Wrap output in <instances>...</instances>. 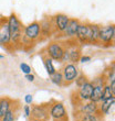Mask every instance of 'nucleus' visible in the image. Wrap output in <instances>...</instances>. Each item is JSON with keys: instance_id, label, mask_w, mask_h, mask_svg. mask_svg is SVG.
I'll return each mask as SVG.
<instances>
[{"instance_id": "1", "label": "nucleus", "mask_w": 115, "mask_h": 121, "mask_svg": "<svg viewBox=\"0 0 115 121\" xmlns=\"http://www.w3.org/2000/svg\"><path fill=\"white\" fill-rule=\"evenodd\" d=\"M7 21H8L10 34H11V42L18 44L22 40V26H21V23L18 20L16 14H11Z\"/></svg>"}, {"instance_id": "2", "label": "nucleus", "mask_w": 115, "mask_h": 121, "mask_svg": "<svg viewBox=\"0 0 115 121\" xmlns=\"http://www.w3.org/2000/svg\"><path fill=\"white\" fill-rule=\"evenodd\" d=\"M23 34H24V39H28L30 41H35L40 38L41 35V26H40V23L38 21H34V22L30 23L28 26L24 28V31H23Z\"/></svg>"}, {"instance_id": "3", "label": "nucleus", "mask_w": 115, "mask_h": 121, "mask_svg": "<svg viewBox=\"0 0 115 121\" xmlns=\"http://www.w3.org/2000/svg\"><path fill=\"white\" fill-rule=\"evenodd\" d=\"M62 75H63V79L67 83H72L77 79V77L79 76V70L77 67L74 64H67L65 65L62 70Z\"/></svg>"}, {"instance_id": "4", "label": "nucleus", "mask_w": 115, "mask_h": 121, "mask_svg": "<svg viewBox=\"0 0 115 121\" xmlns=\"http://www.w3.org/2000/svg\"><path fill=\"white\" fill-rule=\"evenodd\" d=\"M47 52H48V56L51 57L52 60H62V56H63V53H64V48H62L61 44L54 42V43H51L47 48Z\"/></svg>"}, {"instance_id": "5", "label": "nucleus", "mask_w": 115, "mask_h": 121, "mask_svg": "<svg viewBox=\"0 0 115 121\" xmlns=\"http://www.w3.org/2000/svg\"><path fill=\"white\" fill-rule=\"evenodd\" d=\"M113 30H114V26H107L100 28L99 42H103L105 44H111L113 41Z\"/></svg>"}, {"instance_id": "6", "label": "nucleus", "mask_w": 115, "mask_h": 121, "mask_svg": "<svg viewBox=\"0 0 115 121\" xmlns=\"http://www.w3.org/2000/svg\"><path fill=\"white\" fill-rule=\"evenodd\" d=\"M10 42H11V34H10L8 21L1 20V23H0V44L7 45Z\"/></svg>"}, {"instance_id": "7", "label": "nucleus", "mask_w": 115, "mask_h": 121, "mask_svg": "<svg viewBox=\"0 0 115 121\" xmlns=\"http://www.w3.org/2000/svg\"><path fill=\"white\" fill-rule=\"evenodd\" d=\"M50 116H51L53 119L55 120H61V119L65 118L67 116V111H65V108L62 104H54V105L51 107V110H50Z\"/></svg>"}, {"instance_id": "8", "label": "nucleus", "mask_w": 115, "mask_h": 121, "mask_svg": "<svg viewBox=\"0 0 115 121\" xmlns=\"http://www.w3.org/2000/svg\"><path fill=\"white\" fill-rule=\"evenodd\" d=\"M69 21H70V18H69V17L60 13V14H57V16L54 17V24H53V26H55V29L59 32H64L65 29H67Z\"/></svg>"}, {"instance_id": "9", "label": "nucleus", "mask_w": 115, "mask_h": 121, "mask_svg": "<svg viewBox=\"0 0 115 121\" xmlns=\"http://www.w3.org/2000/svg\"><path fill=\"white\" fill-rule=\"evenodd\" d=\"M93 85L92 83H85L83 86L79 87V98L82 100V101H86V100H90V97H91V94H92V90H93Z\"/></svg>"}, {"instance_id": "10", "label": "nucleus", "mask_w": 115, "mask_h": 121, "mask_svg": "<svg viewBox=\"0 0 115 121\" xmlns=\"http://www.w3.org/2000/svg\"><path fill=\"white\" fill-rule=\"evenodd\" d=\"M30 115H32V118L38 119V120H47L49 116V112L45 107L43 106H34L32 108V111Z\"/></svg>"}, {"instance_id": "11", "label": "nucleus", "mask_w": 115, "mask_h": 121, "mask_svg": "<svg viewBox=\"0 0 115 121\" xmlns=\"http://www.w3.org/2000/svg\"><path fill=\"white\" fill-rule=\"evenodd\" d=\"M80 26V22H79V20L77 19H70L69 23H67V26L65 31L63 32L65 36L67 38H74L75 35H77V28Z\"/></svg>"}, {"instance_id": "12", "label": "nucleus", "mask_w": 115, "mask_h": 121, "mask_svg": "<svg viewBox=\"0 0 115 121\" xmlns=\"http://www.w3.org/2000/svg\"><path fill=\"white\" fill-rule=\"evenodd\" d=\"M77 39L81 43H87V36H89V24H81L77 28Z\"/></svg>"}, {"instance_id": "13", "label": "nucleus", "mask_w": 115, "mask_h": 121, "mask_svg": "<svg viewBox=\"0 0 115 121\" xmlns=\"http://www.w3.org/2000/svg\"><path fill=\"white\" fill-rule=\"evenodd\" d=\"M99 31H100L99 26H96V24H89L87 43H97L99 42Z\"/></svg>"}, {"instance_id": "14", "label": "nucleus", "mask_w": 115, "mask_h": 121, "mask_svg": "<svg viewBox=\"0 0 115 121\" xmlns=\"http://www.w3.org/2000/svg\"><path fill=\"white\" fill-rule=\"evenodd\" d=\"M103 88H104V85H94L91 97H90V100L93 102H96V104L101 101L103 95Z\"/></svg>"}, {"instance_id": "15", "label": "nucleus", "mask_w": 115, "mask_h": 121, "mask_svg": "<svg viewBox=\"0 0 115 121\" xmlns=\"http://www.w3.org/2000/svg\"><path fill=\"white\" fill-rule=\"evenodd\" d=\"M11 100L9 98H1L0 99V119L6 115L7 112L11 109Z\"/></svg>"}, {"instance_id": "16", "label": "nucleus", "mask_w": 115, "mask_h": 121, "mask_svg": "<svg viewBox=\"0 0 115 121\" xmlns=\"http://www.w3.org/2000/svg\"><path fill=\"white\" fill-rule=\"evenodd\" d=\"M113 107H115V96H113V97H111V98L102 101L101 111H102L103 113H109Z\"/></svg>"}, {"instance_id": "17", "label": "nucleus", "mask_w": 115, "mask_h": 121, "mask_svg": "<svg viewBox=\"0 0 115 121\" xmlns=\"http://www.w3.org/2000/svg\"><path fill=\"white\" fill-rule=\"evenodd\" d=\"M52 22L50 20H44L40 23V26H41V34L44 35V36H50L52 31Z\"/></svg>"}, {"instance_id": "18", "label": "nucleus", "mask_w": 115, "mask_h": 121, "mask_svg": "<svg viewBox=\"0 0 115 121\" xmlns=\"http://www.w3.org/2000/svg\"><path fill=\"white\" fill-rule=\"evenodd\" d=\"M81 110H82L83 113H91V115H94V113L99 110V107H97V104H96V102H93L90 100V102H87L86 105H84Z\"/></svg>"}, {"instance_id": "19", "label": "nucleus", "mask_w": 115, "mask_h": 121, "mask_svg": "<svg viewBox=\"0 0 115 121\" xmlns=\"http://www.w3.org/2000/svg\"><path fill=\"white\" fill-rule=\"evenodd\" d=\"M52 58L49 57V56H47V57L44 58V66H45V69H47V72H48V74L51 76L52 74H54L57 70H55V67L53 66V62H52Z\"/></svg>"}, {"instance_id": "20", "label": "nucleus", "mask_w": 115, "mask_h": 121, "mask_svg": "<svg viewBox=\"0 0 115 121\" xmlns=\"http://www.w3.org/2000/svg\"><path fill=\"white\" fill-rule=\"evenodd\" d=\"M51 82L57 86H62L64 79H63V75L61 72H55L54 74L51 75Z\"/></svg>"}, {"instance_id": "21", "label": "nucleus", "mask_w": 115, "mask_h": 121, "mask_svg": "<svg viewBox=\"0 0 115 121\" xmlns=\"http://www.w3.org/2000/svg\"><path fill=\"white\" fill-rule=\"evenodd\" d=\"M69 52V60L71 62H77V60H80V51L77 50V48H72L71 51H67Z\"/></svg>"}, {"instance_id": "22", "label": "nucleus", "mask_w": 115, "mask_h": 121, "mask_svg": "<svg viewBox=\"0 0 115 121\" xmlns=\"http://www.w3.org/2000/svg\"><path fill=\"white\" fill-rule=\"evenodd\" d=\"M111 97H113L111 87H110V85H104V88H103V95H102V100H101V101H104V100L111 98Z\"/></svg>"}, {"instance_id": "23", "label": "nucleus", "mask_w": 115, "mask_h": 121, "mask_svg": "<svg viewBox=\"0 0 115 121\" xmlns=\"http://www.w3.org/2000/svg\"><path fill=\"white\" fill-rule=\"evenodd\" d=\"M1 121H14V111L12 109H10L9 111L1 118Z\"/></svg>"}, {"instance_id": "24", "label": "nucleus", "mask_w": 115, "mask_h": 121, "mask_svg": "<svg viewBox=\"0 0 115 121\" xmlns=\"http://www.w3.org/2000/svg\"><path fill=\"white\" fill-rule=\"evenodd\" d=\"M107 79L109 82H113L115 80V63H113L111 66H110V69H109V75H107Z\"/></svg>"}, {"instance_id": "25", "label": "nucleus", "mask_w": 115, "mask_h": 121, "mask_svg": "<svg viewBox=\"0 0 115 121\" xmlns=\"http://www.w3.org/2000/svg\"><path fill=\"white\" fill-rule=\"evenodd\" d=\"M81 121H97V118L94 115H91V113H82Z\"/></svg>"}, {"instance_id": "26", "label": "nucleus", "mask_w": 115, "mask_h": 121, "mask_svg": "<svg viewBox=\"0 0 115 121\" xmlns=\"http://www.w3.org/2000/svg\"><path fill=\"white\" fill-rule=\"evenodd\" d=\"M20 69L22 70V73H24V74H30L31 73V67L29 66L28 64H26V63L20 64Z\"/></svg>"}, {"instance_id": "27", "label": "nucleus", "mask_w": 115, "mask_h": 121, "mask_svg": "<svg viewBox=\"0 0 115 121\" xmlns=\"http://www.w3.org/2000/svg\"><path fill=\"white\" fill-rule=\"evenodd\" d=\"M75 82H77V87H81V86H83L85 83H87V79H86L85 76H81V77H77Z\"/></svg>"}, {"instance_id": "28", "label": "nucleus", "mask_w": 115, "mask_h": 121, "mask_svg": "<svg viewBox=\"0 0 115 121\" xmlns=\"http://www.w3.org/2000/svg\"><path fill=\"white\" fill-rule=\"evenodd\" d=\"M24 100H26V102L28 105H30V104L33 101V97H32V95H27L26 97H24Z\"/></svg>"}, {"instance_id": "29", "label": "nucleus", "mask_w": 115, "mask_h": 121, "mask_svg": "<svg viewBox=\"0 0 115 121\" xmlns=\"http://www.w3.org/2000/svg\"><path fill=\"white\" fill-rule=\"evenodd\" d=\"M34 75H32L31 73L30 74H26V79L28 80V82H34Z\"/></svg>"}, {"instance_id": "30", "label": "nucleus", "mask_w": 115, "mask_h": 121, "mask_svg": "<svg viewBox=\"0 0 115 121\" xmlns=\"http://www.w3.org/2000/svg\"><path fill=\"white\" fill-rule=\"evenodd\" d=\"M110 87H111V90H112L113 96H115V80L111 82V85H110Z\"/></svg>"}, {"instance_id": "31", "label": "nucleus", "mask_w": 115, "mask_h": 121, "mask_svg": "<svg viewBox=\"0 0 115 121\" xmlns=\"http://www.w3.org/2000/svg\"><path fill=\"white\" fill-rule=\"evenodd\" d=\"M89 60H91L90 56H82V57H80V62H82V63H85V62H89Z\"/></svg>"}, {"instance_id": "32", "label": "nucleus", "mask_w": 115, "mask_h": 121, "mask_svg": "<svg viewBox=\"0 0 115 121\" xmlns=\"http://www.w3.org/2000/svg\"><path fill=\"white\" fill-rule=\"evenodd\" d=\"M30 113H31V111H30V107H29V106H24V115H26L27 117H29Z\"/></svg>"}, {"instance_id": "33", "label": "nucleus", "mask_w": 115, "mask_h": 121, "mask_svg": "<svg viewBox=\"0 0 115 121\" xmlns=\"http://www.w3.org/2000/svg\"><path fill=\"white\" fill-rule=\"evenodd\" d=\"M112 43L115 44V26H114V30H113V41H112Z\"/></svg>"}, {"instance_id": "34", "label": "nucleus", "mask_w": 115, "mask_h": 121, "mask_svg": "<svg viewBox=\"0 0 115 121\" xmlns=\"http://www.w3.org/2000/svg\"><path fill=\"white\" fill-rule=\"evenodd\" d=\"M30 121H42V120H38V119H34V118H32V119H31V120H30Z\"/></svg>"}, {"instance_id": "35", "label": "nucleus", "mask_w": 115, "mask_h": 121, "mask_svg": "<svg viewBox=\"0 0 115 121\" xmlns=\"http://www.w3.org/2000/svg\"><path fill=\"white\" fill-rule=\"evenodd\" d=\"M3 57V56H1V55H0V58H2Z\"/></svg>"}, {"instance_id": "36", "label": "nucleus", "mask_w": 115, "mask_h": 121, "mask_svg": "<svg viewBox=\"0 0 115 121\" xmlns=\"http://www.w3.org/2000/svg\"><path fill=\"white\" fill-rule=\"evenodd\" d=\"M0 23H1V21H0Z\"/></svg>"}]
</instances>
